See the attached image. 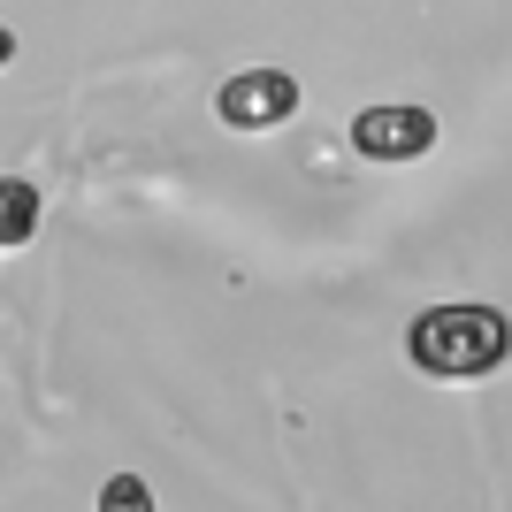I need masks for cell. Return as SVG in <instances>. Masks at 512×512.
<instances>
[{
	"mask_svg": "<svg viewBox=\"0 0 512 512\" xmlns=\"http://www.w3.org/2000/svg\"><path fill=\"white\" fill-rule=\"evenodd\" d=\"M406 352L436 383H474L512 360V321L497 306H428V314H413Z\"/></svg>",
	"mask_w": 512,
	"mask_h": 512,
	"instance_id": "obj_1",
	"label": "cell"
},
{
	"mask_svg": "<svg viewBox=\"0 0 512 512\" xmlns=\"http://www.w3.org/2000/svg\"><path fill=\"white\" fill-rule=\"evenodd\" d=\"M214 115L230 130H276L299 115V77L291 69H237L230 85L214 92Z\"/></svg>",
	"mask_w": 512,
	"mask_h": 512,
	"instance_id": "obj_2",
	"label": "cell"
},
{
	"mask_svg": "<svg viewBox=\"0 0 512 512\" xmlns=\"http://www.w3.org/2000/svg\"><path fill=\"white\" fill-rule=\"evenodd\" d=\"M352 153L360 161H421V153H436V115L428 107H360L352 115Z\"/></svg>",
	"mask_w": 512,
	"mask_h": 512,
	"instance_id": "obj_3",
	"label": "cell"
},
{
	"mask_svg": "<svg viewBox=\"0 0 512 512\" xmlns=\"http://www.w3.org/2000/svg\"><path fill=\"white\" fill-rule=\"evenodd\" d=\"M39 237V184L23 176H0V253H16Z\"/></svg>",
	"mask_w": 512,
	"mask_h": 512,
	"instance_id": "obj_4",
	"label": "cell"
},
{
	"mask_svg": "<svg viewBox=\"0 0 512 512\" xmlns=\"http://www.w3.org/2000/svg\"><path fill=\"white\" fill-rule=\"evenodd\" d=\"M100 505H107V512H123V505H130V512H146V482H107Z\"/></svg>",
	"mask_w": 512,
	"mask_h": 512,
	"instance_id": "obj_5",
	"label": "cell"
},
{
	"mask_svg": "<svg viewBox=\"0 0 512 512\" xmlns=\"http://www.w3.org/2000/svg\"><path fill=\"white\" fill-rule=\"evenodd\" d=\"M16 62V31H8V23H0V69Z\"/></svg>",
	"mask_w": 512,
	"mask_h": 512,
	"instance_id": "obj_6",
	"label": "cell"
}]
</instances>
